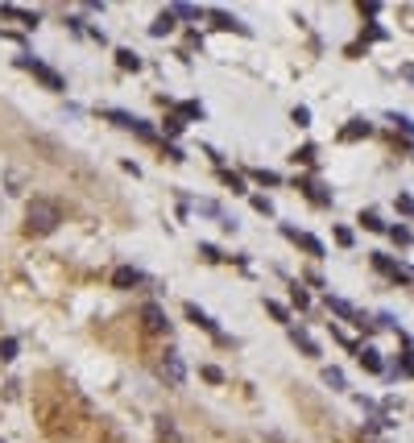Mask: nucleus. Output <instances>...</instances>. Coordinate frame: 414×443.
I'll list each match as a JSON object with an SVG mask.
<instances>
[{
  "label": "nucleus",
  "instance_id": "f257e3e1",
  "mask_svg": "<svg viewBox=\"0 0 414 443\" xmlns=\"http://www.w3.org/2000/svg\"><path fill=\"white\" fill-rule=\"evenodd\" d=\"M58 224H62V212H58V203H50V199H33V203L25 207V232H29V236H50Z\"/></svg>",
  "mask_w": 414,
  "mask_h": 443
},
{
  "label": "nucleus",
  "instance_id": "f03ea898",
  "mask_svg": "<svg viewBox=\"0 0 414 443\" xmlns=\"http://www.w3.org/2000/svg\"><path fill=\"white\" fill-rule=\"evenodd\" d=\"M17 67L33 75V79H38V83H42L46 92H67V79H62V75L54 71V67H46V62H38L33 54H21V58H17Z\"/></svg>",
  "mask_w": 414,
  "mask_h": 443
},
{
  "label": "nucleus",
  "instance_id": "7ed1b4c3",
  "mask_svg": "<svg viewBox=\"0 0 414 443\" xmlns=\"http://www.w3.org/2000/svg\"><path fill=\"white\" fill-rule=\"evenodd\" d=\"M104 121H112V124H121V128H129V133H137L141 141H158V133L149 128L141 116H133V112H121V108H104Z\"/></svg>",
  "mask_w": 414,
  "mask_h": 443
},
{
  "label": "nucleus",
  "instance_id": "20e7f679",
  "mask_svg": "<svg viewBox=\"0 0 414 443\" xmlns=\"http://www.w3.org/2000/svg\"><path fill=\"white\" fill-rule=\"evenodd\" d=\"M183 311H187V319H191V323H199V327H203V332H207V336H216L219 344H224V340H228V336H224V332H219V323L212 319V315H207V311H199L195 302H187V307H183Z\"/></svg>",
  "mask_w": 414,
  "mask_h": 443
},
{
  "label": "nucleus",
  "instance_id": "39448f33",
  "mask_svg": "<svg viewBox=\"0 0 414 443\" xmlns=\"http://www.w3.org/2000/svg\"><path fill=\"white\" fill-rule=\"evenodd\" d=\"M282 236H286V241H294V245H303L311 257H323V245H319L311 232H298V228H290V224H286V228H282Z\"/></svg>",
  "mask_w": 414,
  "mask_h": 443
},
{
  "label": "nucleus",
  "instance_id": "423d86ee",
  "mask_svg": "<svg viewBox=\"0 0 414 443\" xmlns=\"http://www.w3.org/2000/svg\"><path fill=\"white\" fill-rule=\"evenodd\" d=\"M141 319H146L149 332H170V319H166V311H162L158 302H146V307H141Z\"/></svg>",
  "mask_w": 414,
  "mask_h": 443
},
{
  "label": "nucleus",
  "instance_id": "0eeeda50",
  "mask_svg": "<svg viewBox=\"0 0 414 443\" xmlns=\"http://www.w3.org/2000/svg\"><path fill=\"white\" fill-rule=\"evenodd\" d=\"M162 373L170 377L174 385H183V381H187V365H183V356H178V352H166V356H162Z\"/></svg>",
  "mask_w": 414,
  "mask_h": 443
},
{
  "label": "nucleus",
  "instance_id": "6e6552de",
  "mask_svg": "<svg viewBox=\"0 0 414 443\" xmlns=\"http://www.w3.org/2000/svg\"><path fill=\"white\" fill-rule=\"evenodd\" d=\"M327 307H332V311H336V315H340V319L356 323V327H365V315H361V311H356V307H352V302H344V298H332V295H327Z\"/></svg>",
  "mask_w": 414,
  "mask_h": 443
},
{
  "label": "nucleus",
  "instance_id": "1a4fd4ad",
  "mask_svg": "<svg viewBox=\"0 0 414 443\" xmlns=\"http://www.w3.org/2000/svg\"><path fill=\"white\" fill-rule=\"evenodd\" d=\"M141 282H146V273H141V270H133V266H121V270L112 273V286H116V290H129V286H141Z\"/></svg>",
  "mask_w": 414,
  "mask_h": 443
},
{
  "label": "nucleus",
  "instance_id": "9d476101",
  "mask_svg": "<svg viewBox=\"0 0 414 443\" xmlns=\"http://www.w3.org/2000/svg\"><path fill=\"white\" fill-rule=\"evenodd\" d=\"M356 361H361V369H369V373H386V361H381V352L373 344L356 348Z\"/></svg>",
  "mask_w": 414,
  "mask_h": 443
},
{
  "label": "nucleus",
  "instance_id": "9b49d317",
  "mask_svg": "<svg viewBox=\"0 0 414 443\" xmlns=\"http://www.w3.org/2000/svg\"><path fill=\"white\" fill-rule=\"evenodd\" d=\"M369 257H373V266H377L381 273H390L393 282H402V278H406V270H402V266H393V261L386 257V253H369Z\"/></svg>",
  "mask_w": 414,
  "mask_h": 443
},
{
  "label": "nucleus",
  "instance_id": "f8f14e48",
  "mask_svg": "<svg viewBox=\"0 0 414 443\" xmlns=\"http://www.w3.org/2000/svg\"><path fill=\"white\" fill-rule=\"evenodd\" d=\"M174 116H183V121H203V104L183 99V104H174Z\"/></svg>",
  "mask_w": 414,
  "mask_h": 443
},
{
  "label": "nucleus",
  "instance_id": "ddd939ff",
  "mask_svg": "<svg viewBox=\"0 0 414 443\" xmlns=\"http://www.w3.org/2000/svg\"><path fill=\"white\" fill-rule=\"evenodd\" d=\"M303 191H307V199H311V203H319V207H332V195L319 187L315 178H307V182H303Z\"/></svg>",
  "mask_w": 414,
  "mask_h": 443
},
{
  "label": "nucleus",
  "instance_id": "4468645a",
  "mask_svg": "<svg viewBox=\"0 0 414 443\" xmlns=\"http://www.w3.org/2000/svg\"><path fill=\"white\" fill-rule=\"evenodd\" d=\"M116 67H121V71H141V54H133L129 46H121L116 50Z\"/></svg>",
  "mask_w": 414,
  "mask_h": 443
},
{
  "label": "nucleus",
  "instance_id": "2eb2a0df",
  "mask_svg": "<svg viewBox=\"0 0 414 443\" xmlns=\"http://www.w3.org/2000/svg\"><path fill=\"white\" fill-rule=\"evenodd\" d=\"M212 17H216V25H219V29H236L241 38H249V33H253V29H249L244 21H236V17H228V13H219V9L212 13Z\"/></svg>",
  "mask_w": 414,
  "mask_h": 443
},
{
  "label": "nucleus",
  "instance_id": "dca6fc26",
  "mask_svg": "<svg viewBox=\"0 0 414 443\" xmlns=\"http://www.w3.org/2000/svg\"><path fill=\"white\" fill-rule=\"evenodd\" d=\"M174 21H178V17H174L170 9H166V13H158V21L149 25V33H153V38H166V33L174 29Z\"/></svg>",
  "mask_w": 414,
  "mask_h": 443
},
{
  "label": "nucleus",
  "instance_id": "f3484780",
  "mask_svg": "<svg viewBox=\"0 0 414 443\" xmlns=\"http://www.w3.org/2000/svg\"><path fill=\"white\" fill-rule=\"evenodd\" d=\"M290 340H294L298 348H303L307 356H319V344L311 340V336H307V332H303V327H290Z\"/></svg>",
  "mask_w": 414,
  "mask_h": 443
},
{
  "label": "nucleus",
  "instance_id": "a211bd4d",
  "mask_svg": "<svg viewBox=\"0 0 414 443\" xmlns=\"http://www.w3.org/2000/svg\"><path fill=\"white\" fill-rule=\"evenodd\" d=\"M0 17H13V21H25L29 29L38 25V13H25V9H13V4H0Z\"/></svg>",
  "mask_w": 414,
  "mask_h": 443
},
{
  "label": "nucleus",
  "instance_id": "6ab92c4d",
  "mask_svg": "<svg viewBox=\"0 0 414 443\" xmlns=\"http://www.w3.org/2000/svg\"><path fill=\"white\" fill-rule=\"evenodd\" d=\"M369 133H373V124L369 121H348V128H344L340 137L344 141H356V137H369Z\"/></svg>",
  "mask_w": 414,
  "mask_h": 443
},
{
  "label": "nucleus",
  "instance_id": "aec40b11",
  "mask_svg": "<svg viewBox=\"0 0 414 443\" xmlns=\"http://www.w3.org/2000/svg\"><path fill=\"white\" fill-rule=\"evenodd\" d=\"M219 182H224V187H232V195H244V178H241V174L219 170Z\"/></svg>",
  "mask_w": 414,
  "mask_h": 443
},
{
  "label": "nucleus",
  "instance_id": "412c9836",
  "mask_svg": "<svg viewBox=\"0 0 414 443\" xmlns=\"http://www.w3.org/2000/svg\"><path fill=\"white\" fill-rule=\"evenodd\" d=\"M323 381H327L332 390H348V381H344V373L336 369V365H327V369H323Z\"/></svg>",
  "mask_w": 414,
  "mask_h": 443
},
{
  "label": "nucleus",
  "instance_id": "4be33fe9",
  "mask_svg": "<svg viewBox=\"0 0 414 443\" xmlns=\"http://www.w3.org/2000/svg\"><path fill=\"white\" fill-rule=\"evenodd\" d=\"M390 236H393V245H402V248H406V245L414 241V232L406 228V224H393V228H390Z\"/></svg>",
  "mask_w": 414,
  "mask_h": 443
},
{
  "label": "nucleus",
  "instance_id": "5701e85b",
  "mask_svg": "<svg viewBox=\"0 0 414 443\" xmlns=\"http://www.w3.org/2000/svg\"><path fill=\"white\" fill-rule=\"evenodd\" d=\"M390 121L398 124V133H402L406 141H414V121H410V116H398V112H390Z\"/></svg>",
  "mask_w": 414,
  "mask_h": 443
},
{
  "label": "nucleus",
  "instance_id": "b1692460",
  "mask_svg": "<svg viewBox=\"0 0 414 443\" xmlns=\"http://www.w3.org/2000/svg\"><path fill=\"white\" fill-rule=\"evenodd\" d=\"M398 373H402V377H414V348H410V344H406L402 361H398Z\"/></svg>",
  "mask_w": 414,
  "mask_h": 443
},
{
  "label": "nucleus",
  "instance_id": "393cba45",
  "mask_svg": "<svg viewBox=\"0 0 414 443\" xmlns=\"http://www.w3.org/2000/svg\"><path fill=\"white\" fill-rule=\"evenodd\" d=\"M361 224H365L369 232H386V224H381V216H377V212H361Z\"/></svg>",
  "mask_w": 414,
  "mask_h": 443
},
{
  "label": "nucleus",
  "instance_id": "a878e982",
  "mask_svg": "<svg viewBox=\"0 0 414 443\" xmlns=\"http://www.w3.org/2000/svg\"><path fill=\"white\" fill-rule=\"evenodd\" d=\"M162 128H166V137H183L187 121H183V116H166V124H162Z\"/></svg>",
  "mask_w": 414,
  "mask_h": 443
},
{
  "label": "nucleus",
  "instance_id": "bb28decb",
  "mask_svg": "<svg viewBox=\"0 0 414 443\" xmlns=\"http://www.w3.org/2000/svg\"><path fill=\"white\" fill-rule=\"evenodd\" d=\"M170 13H174V17H183V21H195V17H199V9H195V4H174Z\"/></svg>",
  "mask_w": 414,
  "mask_h": 443
},
{
  "label": "nucleus",
  "instance_id": "cd10ccee",
  "mask_svg": "<svg viewBox=\"0 0 414 443\" xmlns=\"http://www.w3.org/2000/svg\"><path fill=\"white\" fill-rule=\"evenodd\" d=\"M13 356H17V340L4 336V340H0V361H13Z\"/></svg>",
  "mask_w": 414,
  "mask_h": 443
},
{
  "label": "nucleus",
  "instance_id": "c85d7f7f",
  "mask_svg": "<svg viewBox=\"0 0 414 443\" xmlns=\"http://www.w3.org/2000/svg\"><path fill=\"white\" fill-rule=\"evenodd\" d=\"M266 311H269V315H273L278 323H286V319H290V315H286V307H282V302H273V298H266Z\"/></svg>",
  "mask_w": 414,
  "mask_h": 443
},
{
  "label": "nucleus",
  "instance_id": "c756f323",
  "mask_svg": "<svg viewBox=\"0 0 414 443\" xmlns=\"http://www.w3.org/2000/svg\"><path fill=\"white\" fill-rule=\"evenodd\" d=\"M290 298H294V307H298V311H307V307H311V295H307L303 286H294V290H290Z\"/></svg>",
  "mask_w": 414,
  "mask_h": 443
},
{
  "label": "nucleus",
  "instance_id": "7c9ffc66",
  "mask_svg": "<svg viewBox=\"0 0 414 443\" xmlns=\"http://www.w3.org/2000/svg\"><path fill=\"white\" fill-rule=\"evenodd\" d=\"M249 203H253V212H261V216H273V203H269L266 195H253Z\"/></svg>",
  "mask_w": 414,
  "mask_h": 443
},
{
  "label": "nucleus",
  "instance_id": "2f4dec72",
  "mask_svg": "<svg viewBox=\"0 0 414 443\" xmlns=\"http://www.w3.org/2000/svg\"><path fill=\"white\" fill-rule=\"evenodd\" d=\"M253 178H257V182H266V187H278V182H282L273 170H253Z\"/></svg>",
  "mask_w": 414,
  "mask_h": 443
},
{
  "label": "nucleus",
  "instance_id": "473e14b6",
  "mask_svg": "<svg viewBox=\"0 0 414 443\" xmlns=\"http://www.w3.org/2000/svg\"><path fill=\"white\" fill-rule=\"evenodd\" d=\"M294 162H303V166H311V162H315V146H303L298 153H294Z\"/></svg>",
  "mask_w": 414,
  "mask_h": 443
},
{
  "label": "nucleus",
  "instance_id": "72a5a7b5",
  "mask_svg": "<svg viewBox=\"0 0 414 443\" xmlns=\"http://www.w3.org/2000/svg\"><path fill=\"white\" fill-rule=\"evenodd\" d=\"M290 121L294 124H311V108H303V104H298V108L290 112Z\"/></svg>",
  "mask_w": 414,
  "mask_h": 443
},
{
  "label": "nucleus",
  "instance_id": "f704fd0d",
  "mask_svg": "<svg viewBox=\"0 0 414 443\" xmlns=\"http://www.w3.org/2000/svg\"><path fill=\"white\" fill-rule=\"evenodd\" d=\"M398 212H402V216H414V199L402 195V199H398Z\"/></svg>",
  "mask_w": 414,
  "mask_h": 443
},
{
  "label": "nucleus",
  "instance_id": "c9c22d12",
  "mask_svg": "<svg viewBox=\"0 0 414 443\" xmlns=\"http://www.w3.org/2000/svg\"><path fill=\"white\" fill-rule=\"evenodd\" d=\"M199 253H203L207 261H224V257H219V248H216V245H199Z\"/></svg>",
  "mask_w": 414,
  "mask_h": 443
},
{
  "label": "nucleus",
  "instance_id": "e433bc0d",
  "mask_svg": "<svg viewBox=\"0 0 414 443\" xmlns=\"http://www.w3.org/2000/svg\"><path fill=\"white\" fill-rule=\"evenodd\" d=\"M336 241H340V245L348 248V245H352V232H348V228H336Z\"/></svg>",
  "mask_w": 414,
  "mask_h": 443
},
{
  "label": "nucleus",
  "instance_id": "4c0bfd02",
  "mask_svg": "<svg viewBox=\"0 0 414 443\" xmlns=\"http://www.w3.org/2000/svg\"><path fill=\"white\" fill-rule=\"evenodd\" d=\"M166 158H170V162H187V158H183V149H178V146H166Z\"/></svg>",
  "mask_w": 414,
  "mask_h": 443
},
{
  "label": "nucleus",
  "instance_id": "58836bf2",
  "mask_svg": "<svg viewBox=\"0 0 414 443\" xmlns=\"http://www.w3.org/2000/svg\"><path fill=\"white\" fill-rule=\"evenodd\" d=\"M0 443H4V439H0Z\"/></svg>",
  "mask_w": 414,
  "mask_h": 443
}]
</instances>
